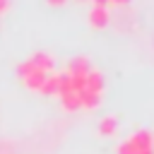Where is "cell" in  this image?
<instances>
[{"label": "cell", "instance_id": "6da1fadb", "mask_svg": "<svg viewBox=\"0 0 154 154\" xmlns=\"http://www.w3.org/2000/svg\"><path fill=\"white\" fill-rule=\"evenodd\" d=\"M84 89L101 94V89H103V75H101L99 70L89 67V70H87V75H84Z\"/></svg>", "mask_w": 154, "mask_h": 154}, {"label": "cell", "instance_id": "7a4b0ae2", "mask_svg": "<svg viewBox=\"0 0 154 154\" xmlns=\"http://www.w3.org/2000/svg\"><path fill=\"white\" fill-rule=\"evenodd\" d=\"M108 22H111V14H108L106 7H91V12H89V24H91L94 29H103V26H108Z\"/></svg>", "mask_w": 154, "mask_h": 154}, {"label": "cell", "instance_id": "3957f363", "mask_svg": "<svg viewBox=\"0 0 154 154\" xmlns=\"http://www.w3.org/2000/svg\"><path fill=\"white\" fill-rule=\"evenodd\" d=\"M43 79H46V72H41V70H31L26 77H22V82H24V87L29 89V91H41V87H43Z\"/></svg>", "mask_w": 154, "mask_h": 154}, {"label": "cell", "instance_id": "277c9868", "mask_svg": "<svg viewBox=\"0 0 154 154\" xmlns=\"http://www.w3.org/2000/svg\"><path fill=\"white\" fill-rule=\"evenodd\" d=\"M128 142L135 147V152H144V149H152V135H149L147 130H140V132L130 135V137H128Z\"/></svg>", "mask_w": 154, "mask_h": 154}, {"label": "cell", "instance_id": "5b68a950", "mask_svg": "<svg viewBox=\"0 0 154 154\" xmlns=\"http://www.w3.org/2000/svg\"><path fill=\"white\" fill-rule=\"evenodd\" d=\"M77 96H79V108H87V111H94V108L101 103V94L89 91V89H82Z\"/></svg>", "mask_w": 154, "mask_h": 154}, {"label": "cell", "instance_id": "8992f818", "mask_svg": "<svg viewBox=\"0 0 154 154\" xmlns=\"http://www.w3.org/2000/svg\"><path fill=\"white\" fill-rule=\"evenodd\" d=\"M29 63H31L36 70H41V72H51L53 65H55V60H53L48 53H34V55L29 58Z\"/></svg>", "mask_w": 154, "mask_h": 154}, {"label": "cell", "instance_id": "52a82bcc", "mask_svg": "<svg viewBox=\"0 0 154 154\" xmlns=\"http://www.w3.org/2000/svg\"><path fill=\"white\" fill-rule=\"evenodd\" d=\"M116 130H118V118L116 116L101 118V123H99V135L101 137H111V135H116Z\"/></svg>", "mask_w": 154, "mask_h": 154}, {"label": "cell", "instance_id": "ba28073f", "mask_svg": "<svg viewBox=\"0 0 154 154\" xmlns=\"http://www.w3.org/2000/svg\"><path fill=\"white\" fill-rule=\"evenodd\" d=\"M58 87H60V77H58V75H53V72H46V79H43L41 94L53 96V94H58Z\"/></svg>", "mask_w": 154, "mask_h": 154}, {"label": "cell", "instance_id": "9c48e42d", "mask_svg": "<svg viewBox=\"0 0 154 154\" xmlns=\"http://www.w3.org/2000/svg\"><path fill=\"white\" fill-rule=\"evenodd\" d=\"M58 96H60V106H63L65 111H77V108H79V96H77L75 91L58 94Z\"/></svg>", "mask_w": 154, "mask_h": 154}, {"label": "cell", "instance_id": "30bf717a", "mask_svg": "<svg viewBox=\"0 0 154 154\" xmlns=\"http://www.w3.org/2000/svg\"><path fill=\"white\" fill-rule=\"evenodd\" d=\"M87 70H89V58H84V55L70 58V63H67V72H87Z\"/></svg>", "mask_w": 154, "mask_h": 154}, {"label": "cell", "instance_id": "8fae6325", "mask_svg": "<svg viewBox=\"0 0 154 154\" xmlns=\"http://www.w3.org/2000/svg\"><path fill=\"white\" fill-rule=\"evenodd\" d=\"M31 70H34V65H31L29 60H24V63H19V65H17V75H19V77H26Z\"/></svg>", "mask_w": 154, "mask_h": 154}, {"label": "cell", "instance_id": "7c38bea8", "mask_svg": "<svg viewBox=\"0 0 154 154\" xmlns=\"http://www.w3.org/2000/svg\"><path fill=\"white\" fill-rule=\"evenodd\" d=\"M116 154H137V152H135V147H132V144H130V142L125 140V142H120V144H118Z\"/></svg>", "mask_w": 154, "mask_h": 154}, {"label": "cell", "instance_id": "4fadbf2b", "mask_svg": "<svg viewBox=\"0 0 154 154\" xmlns=\"http://www.w3.org/2000/svg\"><path fill=\"white\" fill-rule=\"evenodd\" d=\"M91 5H94V7H106L108 0H91Z\"/></svg>", "mask_w": 154, "mask_h": 154}, {"label": "cell", "instance_id": "5bb4252c", "mask_svg": "<svg viewBox=\"0 0 154 154\" xmlns=\"http://www.w3.org/2000/svg\"><path fill=\"white\" fill-rule=\"evenodd\" d=\"M7 7H10V0H0V14H2Z\"/></svg>", "mask_w": 154, "mask_h": 154}, {"label": "cell", "instance_id": "9a60e30c", "mask_svg": "<svg viewBox=\"0 0 154 154\" xmlns=\"http://www.w3.org/2000/svg\"><path fill=\"white\" fill-rule=\"evenodd\" d=\"M46 2H48V5H65L67 0H46Z\"/></svg>", "mask_w": 154, "mask_h": 154}, {"label": "cell", "instance_id": "2e32d148", "mask_svg": "<svg viewBox=\"0 0 154 154\" xmlns=\"http://www.w3.org/2000/svg\"><path fill=\"white\" fill-rule=\"evenodd\" d=\"M108 2H111V5H128L130 0H108Z\"/></svg>", "mask_w": 154, "mask_h": 154}, {"label": "cell", "instance_id": "e0dca14e", "mask_svg": "<svg viewBox=\"0 0 154 154\" xmlns=\"http://www.w3.org/2000/svg\"><path fill=\"white\" fill-rule=\"evenodd\" d=\"M137 154H154L152 149H144V152H137Z\"/></svg>", "mask_w": 154, "mask_h": 154}, {"label": "cell", "instance_id": "ac0fdd59", "mask_svg": "<svg viewBox=\"0 0 154 154\" xmlns=\"http://www.w3.org/2000/svg\"><path fill=\"white\" fill-rule=\"evenodd\" d=\"M77 2H84V0H77Z\"/></svg>", "mask_w": 154, "mask_h": 154}]
</instances>
